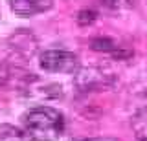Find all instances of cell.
<instances>
[{
    "label": "cell",
    "instance_id": "9c48e42d",
    "mask_svg": "<svg viewBox=\"0 0 147 141\" xmlns=\"http://www.w3.org/2000/svg\"><path fill=\"white\" fill-rule=\"evenodd\" d=\"M96 19H98V13H96L94 9H81L79 13H77V24L83 26V28H86V26L94 24Z\"/></svg>",
    "mask_w": 147,
    "mask_h": 141
},
{
    "label": "cell",
    "instance_id": "ba28073f",
    "mask_svg": "<svg viewBox=\"0 0 147 141\" xmlns=\"http://www.w3.org/2000/svg\"><path fill=\"white\" fill-rule=\"evenodd\" d=\"M90 48L94 49V51H103V53H110V55H114V53L119 49V46L116 42H114L112 39H107V37H98L94 39L90 42Z\"/></svg>",
    "mask_w": 147,
    "mask_h": 141
},
{
    "label": "cell",
    "instance_id": "3957f363",
    "mask_svg": "<svg viewBox=\"0 0 147 141\" xmlns=\"http://www.w3.org/2000/svg\"><path fill=\"white\" fill-rule=\"evenodd\" d=\"M76 84L83 92H92V90H103L110 84V77L103 74L98 68H85L77 72Z\"/></svg>",
    "mask_w": 147,
    "mask_h": 141
},
{
    "label": "cell",
    "instance_id": "5b68a950",
    "mask_svg": "<svg viewBox=\"0 0 147 141\" xmlns=\"http://www.w3.org/2000/svg\"><path fill=\"white\" fill-rule=\"evenodd\" d=\"M9 42H11V48L17 53H20L24 57H31L37 51V40L28 29H20L18 33H15L9 39Z\"/></svg>",
    "mask_w": 147,
    "mask_h": 141
},
{
    "label": "cell",
    "instance_id": "8fae6325",
    "mask_svg": "<svg viewBox=\"0 0 147 141\" xmlns=\"http://www.w3.org/2000/svg\"><path fill=\"white\" fill-rule=\"evenodd\" d=\"M83 141H119L114 138H90V139H83Z\"/></svg>",
    "mask_w": 147,
    "mask_h": 141
},
{
    "label": "cell",
    "instance_id": "277c9868",
    "mask_svg": "<svg viewBox=\"0 0 147 141\" xmlns=\"http://www.w3.org/2000/svg\"><path fill=\"white\" fill-rule=\"evenodd\" d=\"M53 0H9L11 11L18 17H35L39 13L52 9Z\"/></svg>",
    "mask_w": 147,
    "mask_h": 141
},
{
    "label": "cell",
    "instance_id": "52a82bcc",
    "mask_svg": "<svg viewBox=\"0 0 147 141\" xmlns=\"http://www.w3.org/2000/svg\"><path fill=\"white\" fill-rule=\"evenodd\" d=\"M132 130L138 141H147V108H142L132 117Z\"/></svg>",
    "mask_w": 147,
    "mask_h": 141
},
{
    "label": "cell",
    "instance_id": "8992f818",
    "mask_svg": "<svg viewBox=\"0 0 147 141\" xmlns=\"http://www.w3.org/2000/svg\"><path fill=\"white\" fill-rule=\"evenodd\" d=\"M0 141H33L26 130H20L9 123H0Z\"/></svg>",
    "mask_w": 147,
    "mask_h": 141
},
{
    "label": "cell",
    "instance_id": "30bf717a",
    "mask_svg": "<svg viewBox=\"0 0 147 141\" xmlns=\"http://www.w3.org/2000/svg\"><path fill=\"white\" fill-rule=\"evenodd\" d=\"M101 2H103L107 7H112V9H116V7H119V6H121V4H119L121 0H101Z\"/></svg>",
    "mask_w": 147,
    "mask_h": 141
},
{
    "label": "cell",
    "instance_id": "7a4b0ae2",
    "mask_svg": "<svg viewBox=\"0 0 147 141\" xmlns=\"http://www.w3.org/2000/svg\"><path fill=\"white\" fill-rule=\"evenodd\" d=\"M39 64L50 74H77L79 72V57L66 49H46L40 53Z\"/></svg>",
    "mask_w": 147,
    "mask_h": 141
},
{
    "label": "cell",
    "instance_id": "6da1fadb",
    "mask_svg": "<svg viewBox=\"0 0 147 141\" xmlns=\"http://www.w3.org/2000/svg\"><path fill=\"white\" fill-rule=\"evenodd\" d=\"M22 125L33 141H53L64 132V117L52 106H35L22 116Z\"/></svg>",
    "mask_w": 147,
    "mask_h": 141
}]
</instances>
